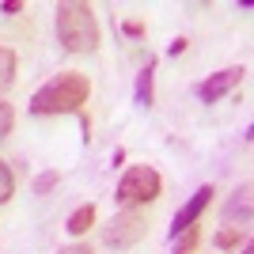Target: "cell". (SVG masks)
Here are the masks:
<instances>
[{
	"mask_svg": "<svg viewBox=\"0 0 254 254\" xmlns=\"http://www.w3.org/2000/svg\"><path fill=\"white\" fill-rule=\"evenodd\" d=\"M91 95V80L84 72H57L50 84H42L31 95V114H84V103Z\"/></svg>",
	"mask_w": 254,
	"mask_h": 254,
	"instance_id": "1",
	"label": "cell"
},
{
	"mask_svg": "<svg viewBox=\"0 0 254 254\" xmlns=\"http://www.w3.org/2000/svg\"><path fill=\"white\" fill-rule=\"evenodd\" d=\"M239 254H254V247H251V243H243V251H239Z\"/></svg>",
	"mask_w": 254,
	"mask_h": 254,
	"instance_id": "20",
	"label": "cell"
},
{
	"mask_svg": "<svg viewBox=\"0 0 254 254\" xmlns=\"http://www.w3.org/2000/svg\"><path fill=\"white\" fill-rule=\"evenodd\" d=\"M122 31H126L129 38H140V34H144V23H140V19H126V23H122Z\"/></svg>",
	"mask_w": 254,
	"mask_h": 254,
	"instance_id": "16",
	"label": "cell"
},
{
	"mask_svg": "<svg viewBox=\"0 0 254 254\" xmlns=\"http://www.w3.org/2000/svg\"><path fill=\"white\" fill-rule=\"evenodd\" d=\"M197 243H201V232H197V224H193V228H186L182 235H175V254H193Z\"/></svg>",
	"mask_w": 254,
	"mask_h": 254,
	"instance_id": "11",
	"label": "cell"
},
{
	"mask_svg": "<svg viewBox=\"0 0 254 254\" xmlns=\"http://www.w3.org/2000/svg\"><path fill=\"white\" fill-rule=\"evenodd\" d=\"M243 232H247V228H220V232H216V247H220V251H232V247H239Z\"/></svg>",
	"mask_w": 254,
	"mask_h": 254,
	"instance_id": "13",
	"label": "cell"
},
{
	"mask_svg": "<svg viewBox=\"0 0 254 254\" xmlns=\"http://www.w3.org/2000/svg\"><path fill=\"white\" fill-rule=\"evenodd\" d=\"M57 254H91V247H87V243H76V247H64V251H57Z\"/></svg>",
	"mask_w": 254,
	"mask_h": 254,
	"instance_id": "19",
	"label": "cell"
},
{
	"mask_svg": "<svg viewBox=\"0 0 254 254\" xmlns=\"http://www.w3.org/2000/svg\"><path fill=\"white\" fill-rule=\"evenodd\" d=\"M144 235H148V220H144L137 209H126V212H118L114 220L103 228V243L114 247V251H126V247L140 243Z\"/></svg>",
	"mask_w": 254,
	"mask_h": 254,
	"instance_id": "4",
	"label": "cell"
},
{
	"mask_svg": "<svg viewBox=\"0 0 254 254\" xmlns=\"http://www.w3.org/2000/svg\"><path fill=\"white\" fill-rule=\"evenodd\" d=\"M133 99H137V106H144V110L156 103V57H148V64H144V68L137 72V87H133Z\"/></svg>",
	"mask_w": 254,
	"mask_h": 254,
	"instance_id": "8",
	"label": "cell"
},
{
	"mask_svg": "<svg viewBox=\"0 0 254 254\" xmlns=\"http://www.w3.org/2000/svg\"><path fill=\"white\" fill-rule=\"evenodd\" d=\"M11 126H15V110H11L8 103H0V140L11 133Z\"/></svg>",
	"mask_w": 254,
	"mask_h": 254,
	"instance_id": "14",
	"label": "cell"
},
{
	"mask_svg": "<svg viewBox=\"0 0 254 254\" xmlns=\"http://www.w3.org/2000/svg\"><path fill=\"white\" fill-rule=\"evenodd\" d=\"M15 84V53L0 50V103H4V91Z\"/></svg>",
	"mask_w": 254,
	"mask_h": 254,
	"instance_id": "10",
	"label": "cell"
},
{
	"mask_svg": "<svg viewBox=\"0 0 254 254\" xmlns=\"http://www.w3.org/2000/svg\"><path fill=\"white\" fill-rule=\"evenodd\" d=\"M235 220H239V228L251 224V182H247L243 190H235L228 209H224V228H235Z\"/></svg>",
	"mask_w": 254,
	"mask_h": 254,
	"instance_id": "7",
	"label": "cell"
},
{
	"mask_svg": "<svg viewBox=\"0 0 254 254\" xmlns=\"http://www.w3.org/2000/svg\"><path fill=\"white\" fill-rule=\"evenodd\" d=\"M186 46H190L186 38H175V42L167 46V53H171V57H179V53H186Z\"/></svg>",
	"mask_w": 254,
	"mask_h": 254,
	"instance_id": "17",
	"label": "cell"
},
{
	"mask_svg": "<svg viewBox=\"0 0 254 254\" xmlns=\"http://www.w3.org/2000/svg\"><path fill=\"white\" fill-rule=\"evenodd\" d=\"M163 190V179H159V171L148 167V163H140V167H129L122 179H118V201L122 205H148L159 197Z\"/></svg>",
	"mask_w": 254,
	"mask_h": 254,
	"instance_id": "3",
	"label": "cell"
},
{
	"mask_svg": "<svg viewBox=\"0 0 254 254\" xmlns=\"http://www.w3.org/2000/svg\"><path fill=\"white\" fill-rule=\"evenodd\" d=\"M212 197H216V190H212V186H201V190L193 193L190 201H186L179 212H175V220H171V239H175V235H182L186 228H193V224H197V216L209 209Z\"/></svg>",
	"mask_w": 254,
	"mask_h": 254,
	"instance_id": "6",
	"label": "cell"
},
{
	"mask_svg": "<svg viewBox=\"0 0 254 254\" xmlns=\"http://www.w3.org/2000/svg\"><path fill=\"white\" fill-rule=\"evenodd\" d=\"M95 205L87 201V205H80V209L72 212V216H68V220H64V228H68V235H87V228H91V224H95Z\"/></svg>",
	"mask_w": 254,
	"mask_h": 254,
	"instance_id": "9",
	"label": "cell"
},
{
	"mask_svg": "<svg viewBox=\"0 0 254 254\" xmlns=\"http://www.w3.org/2000/svg\"><path fill=\"white\" fill-rule=\"evenodd\" d=\"M243 68H239V64H232V68H220V72H212L209 80H201V84H197V99H201V103H220L224 95H228V91H232V87H239V80H243Z\"/></svg>",
	"mask_w": 254,
	"mask_h": 254,
	"instance_id": "5",
	"label": "cell"
},
{
	"mask_svg": "<svg viewBox=\"0 0 254 254\" xmlns=\"http://www.w3.org/2000/svg\"><path fill=\"white\" fill-rule=\"evenodd\" d=\"M53 27H57V42L68 53H91L99 46V19L91 11V4H80V0L57 4Z\"/></svg>",
	"mask_w": 254,
	"mask_h": 254,
	"instance_id": "2",
	"label": "cell"
},
{
	"mask_svg": "<svg viewBox=\"0 0 254 254\" xmlns=\"http://www.w3.org/2000/svg\"><path fill=\"white\" fill-rule=\"evenodd\" d=\"M11 193H15V175H11V167L0 159V205L11 201Z\"/></svg>",
	"mask_w": 254,
	"mask_h": 254,
	"instance_id": "12",
	"label": "cell"
},
{
	"mask_svg": "<svg viewBox=\"0 0 254 254\" xmlns=\"http://www.w3.org/2000/svg\"><path fill=\"white\" fill-rule=\"evenodd\" d=\"M0 11H4V15H15V11H23V4H19V0H4Z\"/></svg>",
	"mask_w": 254,
	"mask_h": 254,
	"instance_id": "18",
	"label": "cell"
},
{
	"mask_svg": "<svg viewBox=\"0 0 254 254\" xmlns=\"http://www.w3.org/2000/svg\"><path fill=\"white\" fill-rule=\"evenodd\" d=\"M53 186H57V171H46V175L34 179V193H50Z\"/></svg>",
	"mask_w": 254,
	"mask_h": 254,
	"instance_id": "15",
	"label": "cell"
}]
</instances>
